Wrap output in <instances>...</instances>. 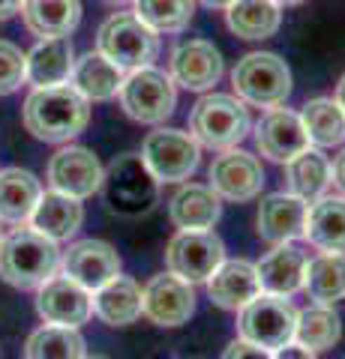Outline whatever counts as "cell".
Wrapping results in <instances>:
<instances>
[{
	"instance_id": "20",
	"label": "cell",
	"mask_w": 345,
	"mask_h": 359,
	"mask_svg": "<svg viewBox=\"0 0 345 359\" xmlns=\"http://www.w3.org/2000/svg\"><path fill=\"white\" fill-rule=\"evenodd\" d=\"M207 294L219 309H228V311H240L243 306H249V302L261 294L255 264L222 261L214 269V276L207 278Z\"/></svg>"
},
{
	"instance_id": "45",
	"label": "cell",
	"mask_w": 345,
	"mask_h": 359,
	"mask_svg": "<svg viewBox=\"0 0 345 359\" xmlns=\"http://www.w3.org/2000/svg\"><path fill=\"white\" fill-rule=\"evenodd\" d=\"M87 359H105V356H87Z\"/></svg>"
},
{
	"instance_id": "21",
	"label": "cell",
	"mask_w": 345,
	"mask_h": 359,
	"mask_svg": "<svg viewBox=\"0 0 345 359\" xmlns=\"http://www.w3.org/2000/svg\"><path fill=\"white\" fill-rule=\"evenodd\" d=\"M169 216L181 231H210L222 216L219 195L210 186H181L169 201Z\"/></svg>"
},
{
	"instance_id": "6",
	"label": "cell",
	"mask_w": 345,
	"mask_h": 359,
	"mask_svg": "<svg viewBox=\"0 0 345 359\" xmlns=\"http://www.w3.org/2000/svg\"><path fill=\"white\" fill-rule=\"evenodd\" d=\"M105 204L117 216H141L150 212L160 198V180L150 174L141 156L126 153L111 162L108 174L103 177Z\"/></svg>"
},
{
	"instance_id": "23",
	"label": "cell",
	"mask_w": 345,
	"mask_h": 359,
	"mask_svg": "<svg viewBox=\"0 0 345 359\" xmlns=\"http://www.w3.org/2000/svg\"><path fill=\"white\" fill-rule=\"evenodd\" d=\"M75 66V51L70 36L39 39L27 54V81L33 87L66 84Z\"/></svg>"
},
{
	"instance_id": "11",
	"label": "cell",
	"mask_w": 345,
	"mask_h": 359,
	"mask_svg": "<svg viewBox=\"0 0 345 359\" xmlns=\"http://www.w3.org/2000/svg\"><path fill=\"white\" fill-rule=\"evenodd\" d=\"M37 311L46 323L54 327L79 330L82 323L91 320L93 314V297L91 290L72 282L70 276H51L37 294Z\"/></svg>"
},
{
	"instance_id": "22",
	"label": "cell",
	"mask_w": 345,
	"mask_h": 359,
	"mask_svg": "<svg viewBox=\"0 0 345 359\" xmlns=\"http://www.w3.org/2000/svg\"><path fill=\"white\" fill-rule=\"evenodd\" d=\"M124 78H126V72L120 69V66H115L99 51H87L84 57L75 60L70 84L79 90L87 102H108V99H115L120 93Z\"/></svg>"
},
{
	"instance_id": "28",
	"label": "cell",
	"mask_w": 345,
	"mask_h": 359,
	"mask_svg": "<svg viewBox=\"0 0 345 359\" xmlns=\"http://www.w3.org/2000/svg\"><path fill=\"white\" fill-rule=\"evenodd\" d=\"M93 311L111 327H126L136 323L144 309H141V287L126 276H115L108 285L93 290Z\"/></svg>"
},
{
	"instance_id": "26",
	"label": "cell",
	"mask_w": 345,
	"mask_h": 359,
	"mask_svg": "<svg viewBox=\"0 0 345 359\" xmlns=\"http://www.w3.org/2000/svg\"><path fill=\"white\" fill-rule=\"evenodd\" d=\"M42 198V186L25 168H6L0 171V222L25 224L30 222Z\"/></svg>"
},
{
	"instance_id": "27",
	"label": "cell",
	"mask_w": 345,
	"mask_h": 359,
	"mask_svg": "<svg viewBox=\"0 0 345 359\" xmlns=\"http://www.w3.org/2000/svg\"><path fill=\"white\" fill-rule=\"evenodd\" d=\"M304 237L321 252H345V198H318L306 212Z\"/></svg>"
},
{
	"instance_id": "13",
	"label": "cell",
	"mask_w": 345,
	"mask_h": 359,
	"mask_svg": "<svg viewBox=\"0 0 345 359\" xmlns=\"http://www.w3.org/2000/svg\"><path fill=\"white\" fill-rule=\"evenodd\" d=\"M264 186V168L247 150H222V156H216L214 165H210V189L226 198V201H252L261 195Z\"/></svg>"
},
{
	"instance_id": "30",
	"label": "cell",
	"mask_w": 345,
	"mask_h": 359,
	"mask_svg": "<svg viewBox=\"0 0 345 359\" xmlns=\"http://www.w3.org/2000/svg\"><path fill=\"white\" fill-rule=\"evenodd\" d=\"M304 290L315 306H337L345 299V255L325 252L306 264Z\"/></svg>"
},
{
	"instance_id": "7",
	"label": "cell",
	"mask_w": 345,
	"mask_h": 359,
	"mask_svg": "<svg viewBox=\"0 0 345 359\" xmlns=\"http://www.w3.org/2000/svg\"><path fill=\"white\" fill-rule=\"evenodd\" d=\"M294 323L297 309L288 297L276 294H259L249 306H243L237 314V335L243 341H252L267 351H280V347L294 341Z\"/></svg>"
},
{
	"instance_id": "41",
	"label": "cell",
	"mask_w": 345,
	"mask_h": 359,
	"mask_svg": "<svg viewBox=\"0 0 345 359\" xmlns=\"http://www.w3.org/2000/svg\"><path fill=\"white\" fill-rule=\"evenodd\" d=\"M198 4H204V6H210V9H228L235 0H198Z\"/></svg>"
},
{
	"instance_id": "18",
	"label": "cell",
	"mask_w": 345,
	"mask_h": 359,
	"mask_svg": "<svg viewBox=\"0 0 345 359\" xmlns=\"http://www.w3.org/2000/svg\"><path fill=\"white\" fill-rule=\"evenodd\" d=\"M306 264L309 257L306 252L294 243H280L267 252L259 264V285L261 294H276V297H292L304 287V276H306Z\"/></svg>"
},
{
	"instance_id": "33",
	"label": "cell",
	"mask_w": 345,
	"mask_h": 359,
	"mask_svg": "<svg viewBox=\"0 0 345 359\" xmlns=\"http://www.w3.org/2000/svg\"><path fill=\"white\" fill-rule=\"evenodd\" d=\"M342 335V320L333 306H309L297 311L294 323V344L306 347V351H330Z\"/></svg>"
},
{
	"instance_id": "34",
	"label": "cell",
	"mask_w": 345,
	"mask_h": 359,
	"mask_svg": "<svg viewBox=\"0 0 345 359\" xmlns=\"http://www.w3.org/2000/svg\"><path fill=\"white\" fill-rule=\"evenodd\" d=\"M25 359H87V347L79 330L46 323L30 332L25 344Z\"/></svg>"
},
{
	"instance_id": "36",
	"label": "cell",
	"mask_w": 345,
	"mask_h": 359,
	"mask_svg": "<svg viewBox=\"0 0 345 359\" xmlns=\"http://www.w3.org/2000/svg\"><path fill=\"white\" fill-rule=\"evenodd\" d=\"M27 81V54L18 45L0 39V96H9Z\"/></svg>"
},
{
	"instance_id": "24",
	"label": "cell",
	"mask_w": 345,
	"mask_h": 359,
	"mask_svg": "<svg viewBox=\"0 0 345 359\" xmlns=\"http://www.w3.org/2000/svg\"><path fill=\"white\" fill-rule=\"evenodd\" d=\"M84 222V207L82 201H75L70 195H60V192H42L37 210L30 216V228H37L39 233H46L48 240L60 243V240H70L79 233Z\"/></svg>"
},
{
	"instance_id": "44",
	"label": "cell",
	"mask_w": 345,
	"mask_h": 359,
	"mask_svg": "<svg viewBox=\"0 0 345 359\" xmlns=\"http://www.w3.org/2000/svg\"><path fill=\"white\" fill-rule=\"evenodd\" d=\"M105 4H111V6H124V4H129V0H105Z\"/></svg>"
},
{
	"instance_id": "32",
	"label": "cell",
	"mask_w": 345,
	"mask_h": 359,
	"mask_svg": "<svg viewBox=\"0 0 345 359\" xmlns=\"http://www.w3.org/2000/svg\"><path fill=\"white\" fill-rule=\"evenodd\" d=\"M300 123L306 129L309 144H315V147H339L345 141V114L337 105V99H309L300 111Z\"/></svg>"
},
{
	"instance_id": "37",
	"label": "cell",
	"mask_w": 345,
	"mask_h": 359,
	"mask_svg": "<svg viewBox=\"0 0 345 359\" xmlns=\"http://www.w3.org/2000/svg\"><path fill=\"white\" fill-rule=\"evenodd\" d=\"M222 359H273V353L267 351V347H259V344H252V341L235 339V341L226 347Z\"/></svg>"
},
{
	"instance_id": "3",
	"label": "cell",
	"mask_w": 345,
	"mask_h": 359,
	"mask_svg": "<svg viewBox=\"0 0 345 359\" xmlns=\"http://www.w3.org/2000/svg\"><path fill=\"white\" fill-rule=\"evenodd\" d=\"M189 135L210 150H231L252 129L249 108L231 93H207L193 105Z\"/></svg>"
},
{
	"instance_id": "12",
	"label": "cell",
	"mask_w": 345,
	"mask_h": 359,
	"mask_svg": "<svg viewBox=\"0 0 345 359\" xmlns=\"http://www.w3.org/2000/svg\"><path fill=\"white\" fill-rule=\"evenodd\" d=\"M103 165H99L96 153L87 147H63L51 156L48 162V183L54 192L70 195L75 201L91 198L103 189Z\"/></svg>"
},
{
	"instance_id": "31",
	"label": "cell",
	"mask_w": 345,
	"mask_h": 359,
	"mask_svg": "<svg viewBox=\"0 0 345 359\" xmlns=\"http://www.w3.org/2000/svg\"><path fill=\"white\" fill-rule=\"evenodd\" d=\"M285 180L292 195L304 201H318L330 186V159L318 147H306L292 162H285Z\"/></svg>"
},
{
	"instance_id": "38",
	"label": "cell",
	"mask_w": 345,
	"mask_h": 359,
	"mask_svg": "<svg viewBox=\"0 0 345 359\" xmlns=\"http://www.w3.org/2000/svg\"><path fill=\"white\" fill-rule=\"evenodd\" d=\"M273 359H315V353L313 351H306V347H300V344H285V347H280V351L273 353Z\"/></svg>"
},
{
	"instance_id": "8",
	"label": "cell",
	"mask_w": 345,
	"mask_h": 359,
	"mask_svg": "<svg viewBox=\"0 0 345 359\" xmlns=\"http://www.w3.org/2000/svg\"><path fill=\"white\" fill-rule=\"evenodd\" d=\"M117 96L126 114L136 123H148V126L169 120L177 105V90L171 75H165L157 66H144V69L129 72Z\"/></svg>"
},
{
	"instance_id": "4",
	"label": "cell",
	"mask_w": 345,
	"mask_h": 359,
	"mask_svg": "<svg viewBox=\"0 0 345 359\" xmlns=\"http://www.w3.org/2000/svg\"><path fill=\"white\" fill-rule=\"evenodd\" d=\"M96 51L124 72H136L157 60L160 36L136 13H115L96 33Z\"/></svg>"
},
{
	"instance_id": "19",
	"label": "cell",
	"mask_w": 345,
	"mask_h": 359,
	"mask_svg": "<svg viewBox=\"0 0 345 359\" xmlns=\"http://www.w3.org/2000/svg\"><path fill=\"white\" fill-rule=\"evenodd\" d=\"M309 204L304 198H297L292 192H273L261 198L259 204V237L280 245V243H294L297 237H304V224H306Z\"/></svg>"
},
{
	"instance_id": "39",
	"label": "cell",
	"mask_w": 345,
	"mask_h": 359,
	"mask_svg": "<svg viewBox=\"0 0 345 359\" xmlns=\"http://www.w3.org/2000/svg\"><path fill=\"white\" fill-rule=\"evenodd\" d=\"M330 183L339 189L342 192V198H345V150L333 159V165H330Z\"/></svg>"
},
{
	"instance_id": "25",
	"label": "cell",
	"mask_w": 345,
	"mask_h": 359,
	"mask_svg": "<svg viewBox=\"0 0 345 359\" xmlns=\"http://www.w3.org/2000/svg\"><path fill=\"white\" fill-rule=\"evenodd\" d=\"M21 18L39 39L70 36L82 21V0H25Z\"/></svg>"
},
{
	"instance_id": "9",
	"label": "cell",
	"mask_w": 345,
	"mask_h": 359,
	"mask_svg": "<svg viewBox=\"0 0 345 359\" xmlns=\"http://www.w3.org/2000/svg\"><path fill=\"white\" fill-rule=\"evenodd\" d=\"M141 159L160 183H183L198 171L202 144L183 129H157L144 138Z\"/></svg>"
},
{
	"instance_id": "42",
	"label": "cell",
	"mask_w": 345,
	"mask_h": 359,
	"mask_svg": "<svg viewBox=\"0 0 345 359\" xmlns=\"http://www.w3.org/2000/svg\"><path fill=\"white\" fill-rule=\"evenodd\" d=\"M337 105L342 108V114H345V75L339 78V84H337Z\"/></svg>"
},
{
	"instance_id": "2",
	"label": "cell",
	"mask_w": 345,
	"mask_h": 359,
	"mask_svg": "<svg viewBox=\"0 0 345 359\" xmlns=\"http://www.w3.org/2000/svg\"><path fill=\"white\" fill-rule=\"evenodd\" d=\"M60 269V249L37 228H15L0 237V278L18 290H39Z\"/></svg>"
},
{
	"instance_id": "43",
	"label": "cell",
	"mask_w": 345,
	"mask_h": 359,
	"mask_svg": "<svg viewBox=\"0 0 345 359\" xmlns=\"http://www.w3.org/2000/svg\"><path fill=\"white\" fill-rule=\"evenodd\" d=\"M280 6H297V4H304V0H276Z\"/></svg>"
},
{
	"instance_id": "15",
	"label": "cell",
	"mask_w": 345,
	"mask_h": 359,
	"mask_svg": "<svg viewBox=\"0 0 345 359\" xmlns=\"http://www.w3.org/2000/svg\"><path fill=\"white\" fill-rule=\"evenodd\" d=\"M141 309L157 327H181L195 311V290L171 273L153 276L141 290Z\"/></svg>"
},
{
	"instance_id": "16",
	"label": "cell",
	"mask_w": 345,
	"mask_h": 359,
	"mask_svg": "<svg viewBox=\"0 0 345 359\" xmlns=\"http://www.w3.org/2000/svg\"><path fill=\"white\" fill-rule=\"evenodd\" d=\"M255 147L273 162H282V165L292 162L294 156H300L309 147L300 114L288 108H271L259 120V126H255Z\"/></svg>"
},
{
	"instance_id": "35",
	"label": "cell",
	"mask_w": 345,
	"mask_h": 359,
	"mask_svg": "<svg viewBox=\"0 0 345 359\" xmlns=\"http://www.w3.org/2000/svg\"><path fill=\"white\" fill-rule=\"evenodd\" d=\"M136 15L153 33H181L195 15V0H132Z\"/></svg>"
},
{
	"instance_id": "14",
	"label": "cell",
	"mask_w": 345,
	"mask_h": 359,
	"mask_svg": "<svg viewBox=\"0 0 345 359\" xmlns=\"http://www.w3.org/2000/svg\"><path fill=\"white\" fill-rule=\"evenodd\" d=\"M60 269L72 282H79L93 294L120 276V255L105 240H79L60 255Z\"/></svg>"
},
{
	"instance_id": "10",
	"label": "cell",
	"mask_w": 345,
	"mask_h": 359,
	"mask_svg": "<svg viewBox=\"0 0 345 359\" xmlns=\"http://www.w3.org/2000/svg\"><path fill=\"white\" fill-rule=\"evenodd\" d=\"M222 261H226V245L214 231H181L165 249L169 273L189 285L207 282Z\"/></svg>"
},
{
	"instance_id": "40",
	"label": "cell",
	"mask_w": 345,
	"mask_h": 359,
	"mask_svg": "<svg viewBox=\"0 0 345 359\" xmlns=\"http://www.w3.org/2000/svg\"><path fill=\"white\" fill-rule=\"evenodd\" d=\"M21 6H25V0H0V21H6L15 13H21Z\"/></svg>"
},
{
	"instance_id": "5",
	"label": "cell",
	"mask_w": 345,
	"mask_h": 359,
	"mask_svg": "<svg viewBox=\"0 0 345 359\" xmlns=\"http://www.w3.org/2000/svg\"><path fill=\"white\" fill-rule=\"evenodd\" d=\"M231 84L240 102H249L255 108H280L292 96V69L280 54L252 51L237 60Z\"/></svg>"
},
{
	"instance_id": "1",
	"label": "cell",
	"mask_w": 345,
	"mask_h": 359,
	"mask_svg": "<svg viewBox=\"0 0 345 359\" xmlns=\"http://www.w3.org/2000/svg\"><path fill=\"white\" fill-rule=\"evenodd\" d=\"M25 126L33 138L46 144H63L82 135L91 123V102L72 84L33 87L21 108Z\"/></svg>"
},
{
	"instance_id": "29",
	"label": "cell",
	"mask_w": 345,
	"mask_h": 359,
	"mask_svg": "<svg viewBox=\"0 0 345 359\" xmlns=\"http://www.w3.org/2000/svg\"><path fill=\"white\" fill-rule=\"evenodd\" d=\"M226 21L228 30L240 39H267L282 25V6L276 0H235Z\"/></svg>"
},
{
	"instance_id": "17",
	"label": "cell",
	"mask_w": 345,
	"mask_h": 359,
	"mask_svg": "<svg viewBox=\"0 0 345 359\" xmlns=\"http://www.w3.org/2000/svg\"><path fill=\"white\" fill-rule=\"evenodd\" d=\"M222 54L207 39H186L171 51V81L186 90H210L222 78Z\"/></svg>"
}]
</instances>
